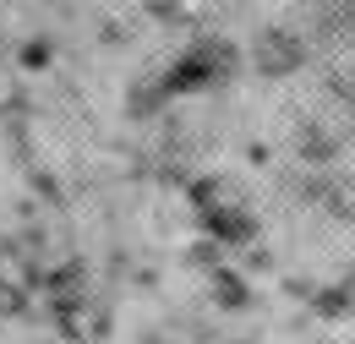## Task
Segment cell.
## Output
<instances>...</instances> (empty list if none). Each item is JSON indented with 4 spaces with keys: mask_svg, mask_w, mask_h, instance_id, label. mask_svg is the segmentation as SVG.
Wrapping results in <instances>:
<instances>
[{
    "mask_svg": "<svg viewBox=\"0 0 355 344\" xmlns=\"http://www.w3.org/2000/svg\"><path fill=\"white\" fill-rule=\"evenodd\" d=\"M49 60V44H28V49H22V66H44Z\"/></svg>",
    "mask_w": 355,
    "mask_h": 344,
    "instance_id": "8",
    "label": "cell"
},
{
    "mask_svg": "<svg viewBox=\"0 0 355 344\" xmlns=\"http://www.w3.org/2000/svg\"><path fill=\"white\" fill-rule=\"evenodd\" d=\"M148 11H153V17H164V22H170V17H180V0H148Z\"/></svg>",
    "mask_w": 355,
    "mask_h": 344,
    "instance_id": "9",
    "label": "cell"
},
{
    "mask_svg": "<svg viewBox=\"0 0 355 344\" xmlns=\"http://www.w3.org/2000/svg\"><path fill=\"white\" fill-rule=\"evenodd\" d=\"M317 311H322V317H339V311H350V306H345V290H339V284L317 290Z\"/></svg>",
    "mask_w": 355,
    "mask_h": 344,
    "instance_id": "7",
    "label": "cell"
},
{
    "mask_svg": "<svg viewBox=\"0 0 355 344\" xmlns=\"http://www.w3.org/2000/svg\"><path fill=\"white\" fill-rule=\"evenodd\" d=\"M235 344H241V339H235Z\"/></svg>",
    "mask_w": 355,
    "mask_h": 344,
    "instance_id": "11",
    "label": "cell"
},
{
    "mask_svg": "<svg viewBox=\"0 0 355 344\" xmlns=\"http://www.w3.org/2000/svg\"><path fill=\"white\" fill-rule=\"evenodd\" d=\"M214 295H219V306H224V311H241V306H252V284L219 268V273H214Z\"/></svg>",
    "mask_w": 355,
    "mask_h": 344,
    "instance_id": "6",
    "label": "cell"
},
{
    "mask_svg": "<svg viewBox=\"0 0 355 344\" xmlns=\"http://www.w3.org/2000/svg\"><path fill=\"white\" fill-rule=\"evenodd\" d=\"M301 197H311V203H322V208H334L339 218L355 224V180L350 175H311V180H301Z\"/></svg>",
    "mask_w": 355,
    "mask_h": 344,
    "instance_id": "3",
    "label": "cell"
},
{
    "mask_svg": "<svg viewBox=\"0 0 355 344\" xmlns=\"http://www.w3.org/2000/svg\"><path fill=\"white\" fill-rule=\"evenodd\" d=\"M339 148H345V137H339V131H328L322 121H306V126H295V153L306 159L311 170L334 164V159H339Z\"/></svg>",
    "mask_w": 355,
    "mask_h": 344,
    "instance_id": "4",
    "label": "cell"
},
{
    "mask_svg": "<svg viewBox=\"0 0 355 344\" xmlns=\"http://www.w3.org/2000/svg\"><path fill=\"white\" fill-rule=\"evenodd\" d=\"M252 66H257V77H295L306 66V44L290 28H263L252 39Z\"/></svg>",
    "mask_w": 355,
    "mask_h": 344,
    "instance_id": "2",
    "label": "cell"
},
{
    "mask_svg": "<svg viewBox=\"0 0 355 344\" xmlns=\"http://www.w3.org/2000/svg\"><path fill=\"white\" fill-rule=\"evenodd\" d=\"M339 290H345V306H355V279H345Z\"/></svg>",
    "mask_w": 355,
    "mask_h": 344,
    "instance_id": "10",
    "label": "cell"
},
{
    "mask_svg": "<svg viewBox=\"0 0 355 344\" xmlns=\"http://www.w3.org/2000/svg\"><path fill=\"white\" fill-rule=\"evenodd\" d=\"M202 230H208L214 241L241 246V241H252V235H257V218L246 214V208H208V214H202Z\"/></svg>",
    "mask_w": 355,
    "mask_h": 344,
    "instance_id": "5",
    "label": "cell"
},
{
    "mask_svg": "<svg viewBox=\"0 0 355 344\" xmlns=\"http://www.w3.org/2000/svg\"><path fill=\"white\" fill-rule=\"evenodd\" d=\"M241 71V55L230 39H202L180 55L175 66L164 71V93H202V87H219Z\"/></svg>",
    "mask_w": 355,
    "mask_h": 344,
    "instance_id": "1",
    "label": "cell"
}]
</instances>
